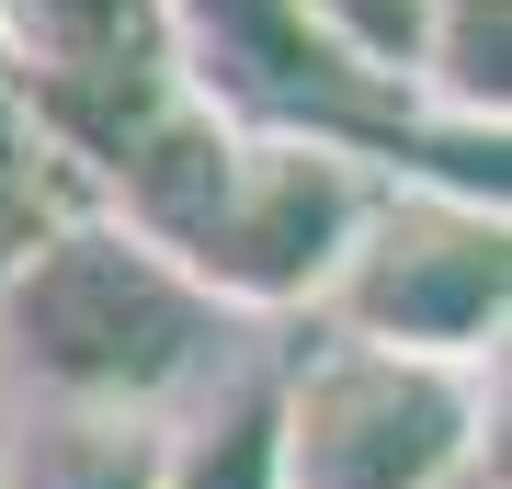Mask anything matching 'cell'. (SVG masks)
<instances>
[{
    "instance_id": "obj_1",
    "label": "cell",
    "mask_w": 512,
    "mask_h": 489,
    "mask_svg": "<svg viewBox=\"0 0 512 489\" xmlns=\"http://www.w3.org/2000/svg\"><path fill=\"white\" fill-rule=\"evenodd\" d=\"M251 319H228L194 273H171L148 239L69 205L0 262V376H23L69 421L160 433L194 387H217Z\"/></svg>"
},
{
    "instance_id": "obj_2",
    "label": "cell",
    "mask_w": 512,
    "mask_h": 489,
    "mask_svg": "<svg viewBox=\"0 0 512 489\" xmlns=\"http://www.w3.org/2000/svg\"><path fill=\"white\" fill-rule=\"evenodd\" d=\"M308 330L319 342H353V353H399V364L501 376V330H512L501 194H456L433 171H387L376 205L342 239V262H330Z\"/></svg>"
},
{
    "instance_id": "obj_3",
    "label": "cell",
    "mask_w": 512,
    "mask_h": 489,
    "mask_svg": "<svg viewBox=\"0 0 512 489\" xmlns=\"http://www.w3.org/2000/svg\"><path fill=\"white\" fill-rule=\"evenodd\" d=\"M490 376L296 342L274 364V489H456L478 478Z\"/></svg>"
},
{
    "instance_id": "obj_4",
    "label": "cell",
    "mask_w": 512,
    "mask_h": 489,
    "mask_svg": "<svg viewBox=\"0 0 512 489\" xmlns=\"http://www.w3.org/2000/svg\"><path fill=\"white\" fill-rule=\"evenodd\" d=\"M376 182H387V160H365V148H342V137L239 126L217 205H205V228L183 239V273L228 319H251V330L262 319H308L330 262H342V239H353V217L376 205Z\"/></svg>"
},
{
    "instance_id": "obj_5",
    "label": "cell",
    "mask_w": 512,
    "mask_h": 489,
    "mask_svg": "<svg viewBox=\"0 0 512 489\" xmlns=\"http://www.w3.org/2000/svg\"><path fill=\"white\" fill-rule=\"evenodd\" d=\"M0 69L23 91L114 80V69H171V12L160 0H0Z\"/></svg>"
},
{
    "instance_id": "obj_6",
    "label": "cell",
    "mask_w": 512,
    "mask_h": 489,
    "mask_svg": "<svg viewBox=\"0 0 512 489\" xmlns=\"http://www.w3.org/2000/svg\"><path fill=\"white\" fill-rule=\"evenodd\" d=\"M148 489H274V364L239 353L148 433Z\"/></svg>"
},
{
    "instance_id": "obj_7",
    "label": "cell",
    "mask_w": 512,
    "mask_h": 489,
    "mask_svg": "<svg viewBox=\"0 0 512 489\" xmlns=\"http://www.w3.org/2000/svg\"><path fill=\"white\" fill-rule=\"evenodd\" d=\"M0 444H12V433H0Z\"/></svg>"
}]
</instances>
